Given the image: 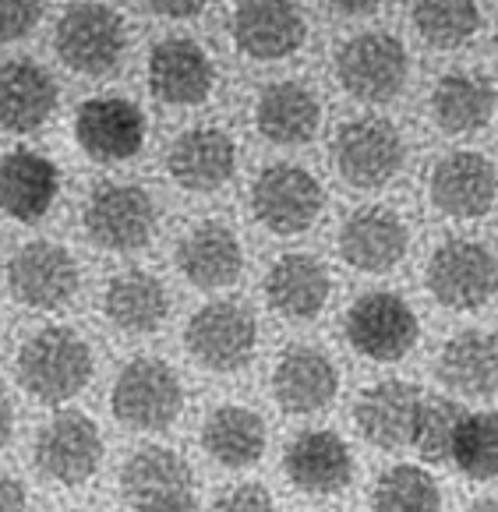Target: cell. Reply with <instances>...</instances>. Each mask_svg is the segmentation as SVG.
<instances>
[{"label": "cell", "mask_w": 498, "mask_h": 512, "mask_svg": "<svg viewBox=\"0 0 498 512\" xmlns=\"http://www.w3.org/2000/svg\"><path fill=\"white\" fill-rule=\"evenodd\" d=\"M304 36L308 25L294 0H241L234 11V43L251 61H283Z\"/></svg>", "instance_id": "15"}, {"label": "cell", "mask_w": 498, "mask_h": 512, "mask_svg": "<svg viewBox=\"0 0 498 512\" xmlns=\"http://www.w3.org/2000/svg\"><path fill=\"white\" fill-rule=\"evenodd\" d=\"M287 477L294 488L308 495H336L354 477V456L350 445L336 431H301L287 449Z\"/></svg>", "instance_id": "23"}, {"label": "cell", "mask_w": 498, "mask_h": 512, "mask_svg": "<svg viewBox=\"0 0 498 512\" xmlns=\"http://www.w3.org/2000/svg\"><path fill=\"white\" fill-rule=\"evenodd\" d=\"M43 15V0H0V43L29 36Z\"/></svg>", "instance_id": "36"}, {"label": "cell", "mask_w": 498, "mask_h": 512, "mask_svg": "<svg viewBox=\"0 0 498 512\" xmlns=\"http://www.w3.org/2000/svg\"><path fill=\"white\" fill-rule=\"evenodd\" d=\"M202 445L219 467L244 470L262 460L265 452V421L251 407H216L205 417Z\"/></svg>", "instance_id": "30"}, {"label": "cell", "mask_w": 498, "mask_h": 512, "mask_svg": "<svg viewBox=\"0 0 498 512\" xmlns=\"http://www.w3.org/2000/svg\"><path fill=\"white\" fill-rule=\"evenodd\" d=\"M103 435L96 421L78 410H64L46 421L36 435V467L64 488H78L99 470Z\"/></svg>", "instance_id": "12"}, {"label": "cell", "mask_w": 498, "mask_h": 512, "mask_svg": "<svg viewBox=\"0 0 498 512\" xmlns=\"http://www.w3.org/2000/svg\"><path fill=\"white\" fill-rule=\"evenodd\" d=\"M57 110V85L36 61L0 64V128L29 135L43 128Z\"/></svg>", "instance_id": "25"}, {"label": "cell", "mask_w": 498, "mask_h": 512, "mask_svg": "<svg viewBox=\"0 0 498 512\" xmlns=\"http://www.w3.org/2000/svg\"><path fill=\"white\" fill-rule=\"evenodd\" d=\"M156 230V205L138 184H103L85 205V234L103 251H138Z\"/></svg>", "instance_id": "11"}, {"label": "cell", "mask_w": 498, "mask_h": 512, "mask_svg": "<svg viewBox=\"0 0 498 512\" xmlns=\"http://www.w3.org/2000/svg\"><path fill=\"white\" fill-rule=\"evenodd\" d=\"M414 25L435 50H456L481 25L477 0H414Z\"/></svg>", "instance_id": "33"}, {"label": "cell", "mask_w": 498, "mask_h": 512, "mask_svg": "<svg viewBox=\"0 0 498 512\" xmlns=\"http://www.w3.org/2000/svg\"><path fill=\"white\" fill-rule=\"evenodd\" d=\"M329 294V269L315 255H283L265 276V301L276 315L290 318V322L322 315Z\"/></svg>", "instance_id": "26"}, {"label": "cell", "mask_w": 498, "mask_h": 512, "mask_svg": "<svg viewBox=\"0 0 498 512\" xmlns=\"http://www.w3.org/2000/svg\"><path fill=\"white\" fill-rule=\"evenodd\" d=\"M255 124L272 145H304L322 124V106L304 82H272L258 96Z\"/></svg>", "instance_id": "27"}, {"label": "cell", "mask_w": 498, "mask_h": 512, "mask_svg": "<svg viewBox=\"0 0 498 512\" xmlns=\"http://www.w3.org/2000/svg\"><path fill=\"white\" fill-rule=\"evenodd\" d=\"M453 463L470 481H495L498 477V414H467L453 445Z\"/></svg>", "instance_id": "34"}, {"label": "cell", "mask_w": 498, "mask_h": 512, "mask_svg": "<svg viewBox=\"0 0 498 512\" xmlns=\"http://www.w3.org/2000/svg\"><path fill=\"white\" fill-rule=\"evenodd\" d=\"M237 149L234 138L219 128H191L174 138L166 152V174L174 177L184 191L209 195L234 177Z\"/></svg>", "instance_id": "20"}, {"label": "cell", "mask_w": 498, "mask_h": 512, "mask_svg": "<svg viewBox=\"0 0 498 512\" xmlns=\"http://www.w3.org/2000/svg\"><path fill=\"white\" fill-rule=\"evenodd\" d=\"M142 4L159 18H195L205 8V0H142Z\"/></svg>", "instance_id": "38"}, {"label": "cell", "mask_w": 498, "mask_h": 512, "mask_svg": "<svg viewBox=\"0 0 498 512\" xmlns=\"http://www.w3.org/2000/svg\"><path fill=\"white\" fill-rule=\"evenodd\" d=\"M103 311L121 332L145 336V332H156L166 322L170 297H166V287L156 276H149L142 269H131L110 279V287L103 294Z\"/></svg>", "instance_id": "29"}, {"label": "cell", "mask_w": 498, "mask_h": 512, "mask_svg": "<svg viewBox=\"0 0 498 512\" xmlns=\"http://www.w3.org/2000/svg\"><path fill=\"white\" fill-rule=\"evenodd\" d=\"M209 512H280V505L262 484H237L227 495H219Z\"/></svg>", "instance_id": "37"}, {"label": "cell", "mask_w": 498, "mask_h": 512, "mask_svg": "<svg viewBox=\"0 0 498 512\" xmlns=\"http://www.w3.org/2000/svg\"><path fill=\"white\" fill-rule=\"evenodd\" d=\"M11 431H15V410H11L8 396L0 392V449L11 442Z\"/></svg>", "instance_id": "41"}, {"label": "cell", "mask_w": 498, "mask_h": 512, "mask_svg": "<svg viewBox=\"0 0 498 512\" xmlns=\"http://www.w3.org/2000/svg\"><path fill=\"white\" fill-rule=\"evenodd\" d=\"M124 502L135 512H195V474L163 445H145L131 452L121 470Z\"/></svg>", "instance_id": "9"}, {"label": "cell", "mask_w": 498, "mask_h": 512, "mask_svg": "<svg viewBox=\"0 0 498 512\" xmlns=\"http://www.w3.org/2000/svg\"><path fill=\"white\" fill-rule=\"evenodd\" d=\"M114 417L131 431H166L181 417L184 389L170 364L156 357H138L117 375L110 392Z\"/></svg>", "instance_id": "3"}, {"label": "cell", "mask_w": 498, "mask_h": 512, "mask_svg": "<svg viewBox=\"0 0 498 512\" xmlns=\"http://www.w3.org/2000/svg\"><path fill=\"white\" fill-rule=\"evenodd\" d=\"M216 85V68L209 53L188 36L159 39L149 53V89L159 103L198 106Z\"/></svg>", "instance_id": "16"}, {"label": "cell", "mask_w": 498, "mask_h": 512, "mask_svg": "<svg viewBox=\"0 0 498 512\" xmlns=\"http://www.w3.org/2000/svg\"><path fill=\"white\" fill-rule=\"evenodd\" d=\"M491 113H495V89L481 75L456 71V75L438 78L431 92V117L446 135L481 131L491 121Z\"/></svg>", "instance_id": "31"}, {"label": "cell", "mask_w": 498, "mask_h": 512, "mask_svg": "<svg viewBox=\"0 0 498 512\" xmlns=\"http://www.w3.org/2000/svg\"><path fill=\"white\" fill-rule=\"evenodd\" d=\"M424 396L417 385L403 378H385L371 385L354 407L357 431L378 449H403L414 445L417 421H421Z\"/></svg>", "instance_id": "19"}, {"label": "cell", "mask_w": 498, "mask_h": 512, "mask_svg": "<svg viewBox=\"0 0 498 512\" xmlns=\"http://www.w3.org/2000/svg\"><path fill=\"white\" fill-rule=\"evenodd\" d=\"M438 378L456 396H495L498 392V339L491 332L467 329L453 336L438 354Z\"/></svg>", "instance_id": "28"}, {"label": "cell", "mask_w": 498, "mask_h": 512, "mask_svg": "<svg viewBox=\"0 0 498 512\" xmlns=\"http://www.w3.org/2000/svg\"><path fill=\"white\" fill-rule=\"evenodd\" d=\"M442 491L428 470L414 463L389 467L371 488V509L375 512H438Z\"/></svg>", "instance_id": "32"}, {"label": "cell", "mask_w": 498, "mask_h": 512, "mask_svg": "<svg viewBox=\"0 0 498 512\" xmlns=\"http://www.w3.org/2000/svg\"><path fill=\"white\" fill-rule=\"evenodd\" d=\"M177 265L184 279L198 290H223L234 287L244 272V251L237 234L227 223H198L177 244Z\"/></svg>", "instance_id": "22"}, {"label": "cell", "mask_w": 498, "mask_h": 512, "mask_svg": "<svg viewBox=\"0 0 498 512\" xmlns=\"http://www.w3.org/2000/svg\"><path fill=\"white\" fill-rule=\"evenodd\" d=\"M410 75L407 46L389 32H361L336 53V78L361 103H389Z\"/></svg>", "instance_id": "4"}, {"label": "cell", "mask_w": 498, "mask_h": 512, "mask_svg": "<svg viewBox=\"0 0 498 512\" xmlns=\"http://www.w3.org/2000/svg\"><path fill=\"white\" fill-rule=\"evenodd\" d=\"M467 410L456 400H442V396H424L421 421H417L414 449L421 452V460L428 463H446L453 460V445L460 435V424Z\"/></svg>", "instance_id": "35"}, {"label": "cell", "mask_w": 498, "mask_h": 512, "mask_svg": "<svg viewBox=\"0 0 498 512\" xmlns=\"http://www.w3.org/2000/svg\"><path fill=\"white\" fill-rule=\"evenodd\" d=\"M78 262L64 244L32 241L8 262V287L22 304L39 311H57L78 294Z\"/></svg>", "instance_id": "13"}, {"label": "cell", "mask_w": 498, "mask_h": 512, "mask_svg": "<svg viewBox=\"0 0 498 512\" xmlns=\"http://www.w3.org/2000/svg\"><path fill=\"white\" fill-rule=\"evenodd\" d=\"M421 325L417 315L400 294L375 290L350 304L347 311V339L361 357L378 364H393L414 350Z\"/></svg>", "instance_id": "8"}, {"label": "cell", "mask_w": 498, "mask_h": 512, "mask_svg": "<svg viewBox=\"0 0 498 512\" xmlns=\"http://www.w3.org/2000/svg\"><path fill=\"white\" fill-rule=\"evenodd\" d=\"M29 509V498L18 477H11L8 470H0V512H25Z\"/></svg>", "instance_id": "39"}, {"label": "cell", "mask_w": 498, "mask_h": 512, "mask_svg": "<svg viewBox=\"0 0 498 512\" xmlns=\"http://www.w3.org/2000/svg\"><path fill=\"white\" fill-rule=\"evenodd\" d=\"M403 159H407V145L403 135L382 117H364V121H350L340 128L336 142H332V163L340 170V177L350 188H382L400 174Z\"/></svg>", "instance_id": "10"}, {"label": "cell", "mask_w": 498, "mask_h": 512, "mask_svg": "<svg viewBox=\"0 0 498 512\" xmlns=\"http://www.w3.org/2000/svg\"><path fill=\"white\" fill-rule=\"evenodd\" d=\"M75 138L96 163H124L145 142V113L131 99L96 96L78 106Z\"/></svg>", "instance_id": "14"}, {"label": "cell", "mask_w": 498, "mask_h": 512, "mask_svg": "<svg viewBox=\"0 0 498 512\" xmlns=\"http://www.w3.org/2000/svg\"><path fill=\"white\" fill-rule=\"evenodd\" d=\"M53 46H57V57L78 75H110L121 64L124 46H128L124 18L110 4H99V0L75 4L57 22Z\"/></svg>", "instance_id": "2"}, {"label": "cell", "mask_w": 498, "mask_h": 512, "mask_svg": "<svg viewBox=\"0 0 498 512\" xmlns=\"http://www.w3.org/2000/svg\"><path fill=\"white\" fill-rule=\"evenodd\" d=\"M431 202L438 212L453 219H477L495 205L498 198V174L488 156L481 152H449L431 170Z\"/></svg>", "instance_id": "17"}, {"label": "cell", "mask_w": 498, "mask_h": 512, "mask_svg": "<svg viewBox=\"0 0 498 512\" xmlns=\"http://www.w3.org/2000/svg\"><path fill=\"white\" fill-rule=\"evenodd\" d=\"M407 226L385 205H364V209L350 212L347 223L340 230V258L357 272H393L400 258L407 255Z\"/></svg>", "instance_id": "18"}, {"label": "cell", "mask_w": 498, "mask_h": 512, "mask_svg": "<svg viewBox=\"0 0 498 512\" xmlns=\"http://www.w3.org/2000/svg\"><path fill=\"white\" fill-rule=\"evenodd\" d=\"M71 512H82V509H71Z\"/></svg>", "instance_id": "43"}, {"label": "cell", "mask_w": 498, "mask_h": 512, "mask_svg": "<svg viewBox=\"0 0 498 512\" xmlns=\"http://www.w3.org/2000/svg\"><path fill=\"white\" fill-rule=\"evenodd\" d=\"M340 392V371L315 347H290L272 368V396L287 414H318Z\"/></svg>", "instance_id": "21"}, {"label": "cell", "mask_w": 498, "mask_h": 512, "mask_svg": "<svg viewBox=\"0 0 498 512\" xmlns=\"http://www.w3.org/2000/svg\"><path fill=\"white\" fill-rule=\"evenodd\" d=\"M325 205V191L315 174H308L304 166L294 163H276L265 166L262 174L251 184V212L255 219L280 237L304 234L318 219Z\"/></svg>", "instance_id": "5"}, {"label": "cell", "mask_w": 498, "mask_h": 512, "mask_svg": "<svg viewBox=\"0 0 498 512\" xmlns=\"http://www.w3.org/2000/svg\"><path fill=\"white\" fill-rule=\"evenodd\" d=\"M325 4L332 11H340V15H371L382 0H325Z\"/></svg>", "instance_id": "40"}, {"label": "cell", "mask_w": 498, "mask_h": 512, "mask_svg": "<svg viewBox=\"0 0 498 512\" xmlns=\"http://www.w3.org/2000/svg\"><path fill=\"white\" fill-rule=\"evenodd\" d=\"M258 322L244 304L212 301L188 318L184 347L205 371H241L255 354Z\"/></svg>", "instance_id": "6"}, {"label": "cell", "mask_w": 498, "mask_h": 512, "mask_svg": "<svg viewBox=\"0 0 498 512\" xmlns=\"http://www.w3.org/2000/svg\"><path fill=\"white\" fill-rule=\"evenodd\" d=\"M61 191L57 166L32 149H11L0 156V212L18 223H36L50 212Z\"/></svg>", "instance_id": "24"}, {"label": "cell", "mask_w": 498, "mask_h": 512, "mask_svg": "<svg viewBox=\"0 0 498 512\" xmlns=\"http://www.w3.org/2000/svg\"><path fill=\"white\" fill-rule=\"evenodd\" d=\"M463 512H498V498H477Z\"/></svg>", "instance_id": "42"}, {"label": "cell", "mask_w": 498, "mask_h": 512, "mask_svg": "<svg viewBox=\"0 0 498 512\" xmlns=\"http://www.w3.org/2000/svg\"><path fill=\"white\" fill-rule=\"evenodd\" d=\"M92 350L75 329L50 325L18 350V382L39 403H68L92 382Z\"/></svg>", "instance_id": "1"}, {"label": "cell", "mask_w": 498, "mask_h": 512, "mask_svg": "<svg viewBox=\"0 0 498 512\" xmlns=\"http://www.w3.org/2000/svg\"><path fill=\"white\" fill-rule=\"evenodd\" d=\"M428 290L442 308L474 311L498 290V258L484 244L453 237L428 258Z\"/></svg>", "instance_id": "7"}]
</instances>
